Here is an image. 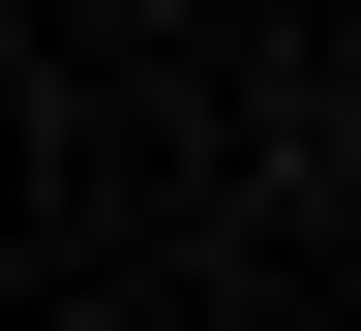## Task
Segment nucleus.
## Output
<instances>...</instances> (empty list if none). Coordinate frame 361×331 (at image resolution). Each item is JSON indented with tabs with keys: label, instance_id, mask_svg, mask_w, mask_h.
I'll return each instance as SVG.
<instances>
[{
	"label": "nucleus",
	"instance_id": "nucleus-1",
	"mask_svg": "<svg viewBox=\"0 0 361 331\" xmlns=\"http://www.w3.org/2000/svg\"><path fill=\"white\" fill-rule=\"evenodd\" d=\"M331 241H361V151H331Z\"/></svg>",
	"mask_w": 361,
	"mask_h": 331
}]
</instances>
